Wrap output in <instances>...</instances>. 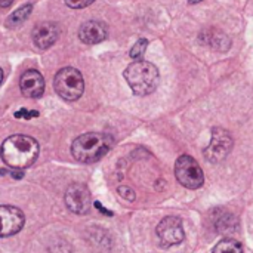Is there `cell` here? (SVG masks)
<instances>
[{"label":"cell","mask_w":253,"mask_h":253,"mask_svg":"<svg viewBox=\"0 0 253 253\" xmlns=\"http://www.w3.org/2000/svg\"><path fill=\"white\" fill-rule=\"evenodd\" d=\"M0 156L12 169L30 168L39 157V142L28 135H12L3 141Z\"/></svg>","instance_id":"1"},{"label":"cell","mask_w":253,"mask_h":253,"mask_svg":"<svg viewBox=\"0 0 253 253\" xmlns=\"http://www.w3.org/2000/svg\"><path fill=\"white\" fill-rule=\"evenodd\" d=\"M113 147V138L99 132H89L77 136L71 144V154L80 163L101 160Z\"/></svg>","instance_id":"2"},{"label":"cell","mask_w":253,"mask_h":253,"mask_svg":"<svg viewBox=\"0 0 253 253\" xmlns=\"http://www.w3.org/2000/svg\"><path fill=\"white\" fill-rule=\"evenodd\" d=\"M125 79L130 86L132 92L138 96H145L153 93L160 83V74L157 67L142 59L132 62L125 70Z\"/></svg>","instance_id":"3"},{"label":"cell","mask_w":253,"mask_h":253,"mask_svg":"<svg viewBox=\"0 0 253 253\" xmlns=\"http://www.w3.org/2000/svg\"><path fill=\"white\" fill-rule=\"evenodd\" d=\"M55 92L65 101H77L84 90L83 76L73 67H65L55 74L53 79Z\"/></svg>","instance_id":"4"},{"label":"cell","mask_w":253,"mask_h":253,"mask_svg":"<svg viewBox=\"0 0 253 253\" xmlns=\"http://www.w3.org/2000/svg\"><path fill=\"white\" fill-rule=\"evenodd\" d=\"M175 176L178 182L188 190H197L205 184V173L200 165L191 156H187V154L181 156L176 160Z\"/></svg>","instance_id":"5"},{"label":"cell","mask_w":253,"mask_h":253,"mask_svg":"<svg viewBox=\"0 0 253 253\" xmlns=\"http://www.w3.org/2000/svg\"><path fill=\"white\" fill-rule=\"evenodd\" d=\"M233 150V136L224 127H215L212 130V139L208 148L205 150V157L211 163H219Z\"/></svg>","instance_id":"6"},{"label":"cell","mask_w":253,"mask_h":253,"mask_svg":"<svg viewBox=\"0 0 253 253\" xmlns=\"http://www.w3.org/2000/svg\"><path fill=\"white\" fill-rule=\"evenodd\" d=\"M156 234L163 248L176 246V245L182 243L185 239L182 222L179 218H175V216H168V218L162 219L156 228Z\"/></svg>","instance_id":"7"},{"label":"cell","mask_w":253,"mask_h":253,"mask_svg":"<svg viewBox=\"0 0 253 253\" xmlns=\"http://www.w3.org/2000/svg\"><path fill=\"white\" fill-rule=\"evenodd\" d=\"M64 200L67 208L77 215H86L92 206L90 193L83 184H71L65 191Z\"/></svg>","instance_id":"8"},{"label":"cell","mask_w":253,"mask_h":253,"mask_svg":"<svg viewBox=\"0 0 253 253\" xmlns=\"http://www.w3.org/2000/svg\"><path fill=\"white\" fill-rule=\"evenodd\" d=\"M25 224L24 213L15 208L3 205L0 206V237H9L18 234Z\"/></svg>","instance_id":"9"},{"label":"cell","mask_w":253,"mask_h":253,"mask_svg":"<svg viewBox=\"0 0 253 253\" xmlns=\"http://www.w3.org/2000/svg\"><path fill=\"white\" fill-rule=\"evenodd\" d=\"M33 43L39 49H49L59 37V28L55 22H39L33 28Z\"/></svg>","instance_id":"10"},{"label":"cell","mask_w":253,"mask_h":253,"mask_svg":"<svg viewBox=\"0 0 253 253\" xmlns=\"http://www.w3.org/2000/svg\"><path fill=\"white\" fill-rule=\"evenodd\" d=\"M19 87L27 98H40L44 92V79L37 70H27L21 76Z\"/></svg>","instance_id":"11"},{"label":"cell","mask_w":253,"mask_h":253,"mask_svg":"<svg viewBox=\"0 0 253 253\" xmlns=\"http://www.w3.org/2000/svg\"><path fill=\"white\" fill-rule=\"evenodd\" d=\"M107 27L101 21H87L79 28V39L86 44H96L107 39Z\"/></svg>","instance_id":"12"},{"label":"cell","mask_w":253,"mask_h":253,"mask_svg":"<svg viewBox=\"0 0 253 253\" xmlns=\"http://www.w3.org/2000/svg\"><path fill=\"white\" fill-rule=\"evenodd\" d=\"M208 43H209V46L211 47H213V49H216V50H222V52H225V50H228V47L231 46V42H230V39L224 34V33H221V31H213V33H208V40H206Z\"/></svg>","instance_id":"13"},{"label":"cell","mask_w":253,"mask_h":253,"mask_svg":"<svg viewBox=\"0 0 253 253\" xmlns=\"http://www.w3.org/2000/svg\"><path fill=\"white\" fill-rule=\"evenodd\" d=\"M31 12H33V4H24V6H21L19 9H16L15 12H12V15L7 18V21H6V24L9 25V27H12V25H19V24H22L30 15H31Z\"/></svg>","instance_id":"14"},{"label":"cell","mask_w":253,"mask_h":253,"mask_svg":"<svg viewBox=\"0 0 253 253\" xmlns=\"http://www.w3.org/2000/svg\"><path fill=\"white\" fill-rule=\"evenodd\" d=\"M212 253H243V248L237 240L224 239L213 248Z\"/></svg>","instance_id":"15"},{"label":"cell","mask_w":253,"mask_h":253,"mask_svg":"<svg viewBox=\"0 0 253 253\" xmlns=\"http://www.w3.org/2000/svg\"><path fill=\"white\" fill-rule=\"evenodd\" d=\"M147 47H148V40H147V39H139V40L133 44V47L130 49V58L135 59V61L142 59V56H144Z\"/></svg>","instance_id":"16"},{"label":"cell","mask_w":253,"mask_h":253,"mask_svg":"<svg viewBox=\"0 0 253 253\" xmlns=\"http://www.w3.org/2000/svg\"><path fill=\"white\" fill-rule=\"evenodd\" d=\"M117 191H119L120 197H122V199H125V200H127V202H133V200L136 199L135 191H133L130 187H127V185H120Z\"/></svg>","instance_id":"17"},{"label":"cell","mask_w":253,"mask_h":253,"mask_svg":"<svg viewBox=\"0 0 253 253\" xmlns=\"http://www.w3.org/2000/svg\"><path fill=\"white\" fill-rule=\"evenodd\" d=\"M95 0H65V4L71 9H83L89 4H92Z\"/></svg>","instance_id":"18"},{"label":"cell","mask_w":253,"mask_h":253,"mask_svg":"<svg viewBox=\"0 0 253 253\" xmlns=\"http://www.w3.org/2000/svg\"><path fill=\"white\" fill-rule=\"evenodd\" d=\"M37 116H39L37 111H34V110H25V108H21V110H18V111L15 113V117H16V119H25V120L34 119V117H37Z\"/></svg>","instance_id":"19"},{"label":"cell","mask_w":253,"mask_h":253,"mask_svg":"<svg viewBox=\"0 0 253 253\" xmlns=\"http://www.w3.org/2000/svg\"><path fill=\"white\" fill-rule=\"evenodd\" d=\"M95 208H96V209H98L99 212H102L104 215H108V216H113V212H110V211H105V209H104V208L101 206V203H99V202H95Z\"/></svg>","instance_id":"20"},{"label":"cell","mask_w":253,"mask_h":253,"mask_svg":"<svg viewBox=\"0 0 253 253\" xmlns=\"http://www.w3.org/2000/svg\"><path fill=\"white\" fill-rule=\"evenodd\" d=\"M13 3V0H0V7H9Z\"/></svg>","instance_id":"21"},{"label":"cell","mask_w":253,"mask_h":253,"mask_svg":"<svg viewBox=\"0 0 253 253\" xmlns=\"http://www.w3.org/2000/svg\"><path fill=\"white\" fill-rule=\"evenodd\" d=\"M200 1H203V0H188L190 4H196V3H200Z\"/></svg>","instance_id":"22"},{"label":"cell","mask_w":253,"mask_h":253,"mask_svg":"<svg viewBox=\"0 0 253 253\" xmlns=\"http://www.w3.org/2000/svg\"><path fill=\"white\" fill-rule=\"evenodd\" d=\"M1 80H3V70L0 68V83H1Z\"/></svg>","instance_id":"23"}]
</instances>
